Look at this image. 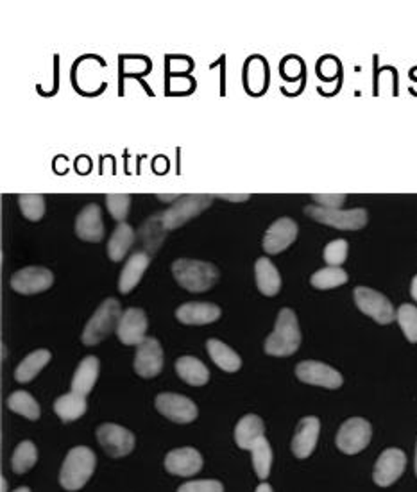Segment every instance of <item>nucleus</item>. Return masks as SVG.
Instances as JSON below:
<instances>
[{
    "mask_svg": "<svg viewBox=\"0 0 417 492\" xmlns=\"http://www.w3.org/2000/svg\"><path fill=\"white\" fill-rule=\"evenodd\" d=\"M301 346V330L294 310L283 308L278 313L276 328L265 340V353L271 357H291Z\"/></svg>",
    "mask_w": 417,
    "mask_h": 492,
    "instance_id": "obj_1",
    "label": "nucleus"
},
{
    "mask_svg": "<svg viewBox=\"0 0 417 492\" xmlns=\"http://www.w3.org/2000/svg\"><path fill=\"white\" fill-rule=\"evenodd\" d=\"M97 466L96 453L87 446H78L69 451L61 471L60 484L65 491H79L92 478Z\"/></svg>",
    "mask_w": 417,
    "mask_h": 492,
    "instance_id": "obj_2",
    "label": "nucleus"
},
{
    "mask_svg": "<svg viewBox=\"0 0 417 492\" xmlns=\"http://www.w3.org/2000/svg\"><path fill=\"white\" fill-rule=\"evenodd\" d=\"M172 274L189 292H207L218 282L217 267L199 260H176L172 264Z\"/></svg>",
    "mask_w": 417,
    "mask_h": 492,
    "instance_id": "obj_3",
    "label": "nucleus"
},
{
    "mask_svg": "<svg viewBox=\"0 0 417 492\" xmlns=\"http://www.w3.org/2000/svg\"><path fill=\"white\" fill-rule=\"evenodd\" d=\"M122 319V306L116 299L109 297L97 308L94 317L88 320L81 340L85 346H97L107 339L116 328Z\"/></svg>",
    "mask_w": 417,
    "mask_h": 492,
    "instance_id": "obj_4",
    "label": "nucleus"
},
{
    "mask_svg": "<svg viewBox=\"0 0 417 492\" xmlns=\"http://www.w3.org/2000/svg\"><path fill=\"white\" fill-rule=\"evenodd\" d=\"M305 213L320 224L344 229V231H357L367 224V211L364 208L329 209L322 206H307Z\"/></svg>",
    "mask_w": 417,
    "mask_h": 492,
    "instance_id": "obj_5",
    "label": "nucleus"
},
{
    "mask_svg": "<svg viewBox=\"0 0 417 492\" xmlns=\"http://www.w3.org/2000/svg\"><path fill=\"white\" fill-rule=\"evenodd\" d=\"M213 197L215 196L209 194H189L181 197L167 211H162L165 229H178L196 215L208 209L213 202Z\"/></svg>",
    "mask_w": 417,
    "mask_h": 492,
    "instance_id": "obj_6",
    "label": "nucleus"
},
{
    "mask_svg": "<svg viewBox=\"0 0 417 492\" xmlns=\"http://www.w3.org/2000/svg\"><path fill=\"white\" fill-rule=\"evenodd\" d=\"M373 437V428L369 421L362 417L348 419L337 433V448L346 455H357L364 451Z\"/></svg>",
    "mask_w": 417,
    "mask_h": 492,
    "instance_id": "obj_7",
    "label": "nucleus"
},
{
    "mask_svg": "<svg viewBox=\"0 0 417 492\" xmlns=\"http://www.w3.org/2000/svg\"><path fill=\"white\" fill-rule=\"evenodd\" d=\"M355 302L358 310L366 315H369L378 324H391L396 319L394 306L391 301L380 292L367 289V287H357L355 289Z\"/></svg>",
    "mask_w": 417,
    "mask_h": 492,
    "instance_id": "obj_8",
    "label": "nucleus"
},
{
    "mask_svg": "<svg viewBox=\"0 0 417 492\" xmlns=\"http://www.w3.org/2000/svg\"><path fill=\"white\" fill-rule=\"evenodd\" d=\"M97 441L111 459L127 457L136 444L134 435L127 428L111 422H106L97 428Z\"/></svg>",
    "mask_w": 417,
    "mask_h": 492,
    "instance_id": "obj_9",
    "label": "nucleus"
},
{
    "mask_svg": "<svg viewBox=\"0 0 417 492\" xmlns=\"http://www.w3.org/2000/svg\"><path fill=\"white\" fill-rule=\"evenodd\" d=\"M156 408L162 415H165L169 421H174L178 424H189L196 421L199 413L198 404L187 395H180V394H160L156 397Z\"/></svg>",
    "mask_w": 417,
    "mask_h": 492,
    "instance_id": "obj_10",
    "label": "nucleus"
},
{
    "mask_svg": "<svg viewBox=\"0 0 417 492\" xmlns=\"http://www.w3.org/2000/svg\"><path fill=\"white\" fill-rule=\"evenodd\" d=\"M405 468H407L405 453L398 448H389L378 457L373 480L378 487H389L394 482H398V478H402Z\"/></svg>",
    "mask_w": 417,
    "mask_h": 492,
    "instance_id": "obj_11",
    "label": "nucleus"
},
{
    "mask_svg": "<svg viewBox=\"0 0 417 492\" xmlns=\"http://www.w3.org/2000/svg\"><path fill=\"white\" fill-rule=\"evenodd\" d=\"M54 274L45 267H25L11 278V289L22 295L40 294L52 287Z\"/></svg>",
    "mask_w": 417,
    "mask_h": 492,
    "instance_id": "obj_12",
    "label": "nucleus"
},
{
    "mask_svg": "<svg viewBox=\"0 0 417 492\" xmlns=\"http://www.w3.org/2000/svg\"><path fill=\"white\" fill-rule=\"evenodd\" d=\"M134 371L140 378H154L163 369V349L154 337H147L140 346H136Z\"/></svg>",
    "mask_w": 417,
    "mask_h": 492,
    "instance_id": "obj_13",
    "label": "nucleus"
},
{
    "mask_svg": "<svg viewBox=\"0 0 417 492\" xmlns=\"http://www.w3.org/2000/svg\"><path fill=\"white\" fill-rule=\"evenodd\" d=\"M296 376L303 382V384H309V385H315V387H324V389H338L342 387V375L322 364V362H315V360H307V362H301L298 367H296Z\"/></svg>",
    "mask_w": 417,
    "mask_h": 492,
    "instance_id": "obj_14",
    "label": "nucleus"
},
{
    "mask_svg": "<svg viewBox=\"0 0 417 492\" xmlns=\"http://www.w3.org/2000/svg\"><path fill=\"white\" fill-rule=\"evenodd\" d=\"M147 328H149V322H147L145 311L140 308H127L122 313V319L116 328V335H118V340L125 346H140L147 339L145 337Z\"/></svg>",
    "mask_w": 417,
    "mask_h": 492,
    "instance_id": "obj_15",
    "label": "nucleus"
},
{
    "mask_svg": "<svg viewBox=\"0 0 417 492\" xmlns=\"http://www.w3.org/2000/svg\"><path fill=\"white\" fill-rule=\"evenodd\" d=\"M165 469L176 477H194L203 469V457L194 448H178L167 453Z\"/></svg>",
    "mask_w": 417,
    "mask_h": 492,
    "instance_id": "obj_16",
    "label": "nucleus"
},
{
    "mask_svg": "<svg viewBox=\"0 0 417 492\" xmlns=\"http://www.w3.org/2000/svg\"><path fill=\"white\" fill-rule=\"evenodd\" d=\"M298 238V224L289 218H278L264 237V251L269 255H280Z\"/></svg>",
    "mask_w": 417,
    "mask_h": 492,
    "instance_id": "obj_17",
    "label": "nucleus"
},
{
    "mask_svg": "<svg viewBox=\"0 0 417 492\" xmlns=\"http://www.w3.org/2000/svg\"><path fill=\"white\" fill-rule=\"evenodd\" d=\"M76 235L85 242H101L105 238L103 213L97 204H88L76 220Z\"/></svg>",
    "mask_w": 417,
    "mask_h": 492,
    "instance_id": "obj_18",
    "label": "nucleus"
},
{
    "mask_svg": "<svg viewBox=\"0 0 417 492\" xmlns=\"http://www.w3.org/2000/svg\"><path fill=\"white\" fill-rule=\"evenodd\" d=\"M319 432H320V422L317 417H305L300 421L296 435L292 439V453L298 459H309L317 446L319 441Z\"/></svg>",
    "mask_w": 417,
    "mask_h": 492,
    "instance_id": "obj_19",
    "label": "nucleus"
},
{
    "mask_svg": "<svg viewBox=\"0 0 417 492\" xmlns=\"http://www.w3.org/2000/svg\"><path fill=\"white\" fill-rule=\"evenodd\" d=\"M176 317L183 324L203 326L220 317V308L213 302H185L176 310Z\"/></svg>",
    "mask_w": 417,
    "mask_h": 492,
    "instance_id": "obj_20",
    "label": "nucleus"
},
{
    "mask_svg": "<svg viewBox=\"0 0 417 492\" xmlns=\"http://www.w3.org/2000/svg\"><path fill=\"white\" fill-rule=\"evenodd\" d=\"M149 264H151V256L145 251H136L134 255H131L125 267L122 269V274L118 280V291L122 294H129L140 283Z\"/></svg>",
    "mask_w": 417,
    "mask_h": 492,
    "instance_id": "obj_21",
    "label": "nucleus"
},
{
    "mask_svg": "<svg viewBox=\"0 0 417 492\" xmlns=\"http://www.w3.org/2000/svg\"><path fill=\"white\" fill-rule=\"evenodd\" d=\"M265 433V424L264 421L255 415V413H249V415H244L236 426H235V442L240 450H251L255 446V442Z\"/></svg>",
    "mask_w": 417,
    "mask_h": 492,
    "instance_id": "obj_22",
    "label": "nucleus"
},
{
    "mask_svg": "<svg viewBox=\"0 0 417 492\" xmlns=\"http://www.w3.org/2000/svg\"><path fill=\"white\" fill-rule=\"evenodd\" d=\"M99 378V358L97 357H87L78 366L74 378H72V393L87 394L92 393Z\"/></svg>",
    "mask_w": 417,
    "mask_h": 492,
    "instance_id": "obj_23",
    "label": "nucleus"
},
{
    "mask_svg": "<svg viewBox=\"0 0 417 492\" xmlns=\"http://www.w3.org/2000/svg\"><path fill=\"white\" fill-rule=\"evenodd\" d=\"M176 373L185 384H189L192 387H203L208 384V367L194 357H181L176 362Z\"/></svg>",
    "mask_w": 417,
    "mask_h": 492,
    "instance_id": "obj_24",
    "label": "nucleus"
},
{
    "mask_svg": "<svg viewBox=\"0 0 417 492\" xmlns=\"http://www.w3.org/2000/svg\"><path fill=\"white\" fill-rule=\"evenodd\" d=\"M87 406V395L78 393L63 394L54 401V412L63 422H72L83 417Z\"/></svg>",
    "mask_w": 417,
    "mask_h": 492,
    "instance_id": "obj_25",
    "label": "nucleus"
},
{
    "mask_svg": "<svg viewBox=\"0 0 417 492\" xmlns=\"http://www.w3.org/2000/svg\"><path fill=\"white\" fill-rule=\"evenodd\" d=\"M134 231L129 224L125 222H118V226L115 227L109 242H107V256L113 260V262H120L124 260V256L129 253V249L133 247L134 244Z\"/></svg>",
    "mask_w": 417,
    "mask_h": 492,
    "instance_id": "obj_26",
    "label": "nucleus"
},
{
    "mask_svg": "<svg viewBox=\"0 0 417 492\" xmlns=\"http://www.w3.org/2000/svg\"><path fill=\"white\" fill-rule=\"evenodd\" d=\"M255 274H256V285L262 294L273 297L280 292L282 278H280L278 269L273 265V262L269 258H260L256 262Z\"/></svg>",
    "mask_w": 417,
    "mask_h": 492,
    "instance_id": "obj_27",
    "label": "nucleus"
},
{
    "mask_svg": "<svg viewBox=\"0 0 417 492\" xmlns=\"http://www.w3.org/2000/svg\"><path fill=\"white\" fill-rule=\"evenodd\" d=\"M165 226H163V217L162 213H156L153 217H149L142 227H140V238L145 246V253L147 255H156L158 249L162 247L163 240H165Z\"/></svg>",
    "mask_w": 417,
    "mask_h": 492,
    "instance_id": "obj_28",
    "label": "nucleus"
},
{
    "mask_svg": "<svg viewBox=\"0 0 417 492\" xmlns=\"http://www.w3.org/2000/svg\"><path fill=\"white\" fill-rule=\"evenodd\" d=\"M208 348L209 358L217 364V367H220L226 373H236L242 367V358L224 342L217 340V339H209L207 342Z\"/></svg>",
    "mask_w": 417,
    "mask_h": 492,
    "instance_id": "obj_29",
    "label": "nucleus"
},
{
    "mask_svg": "<svg viewBox=\"0 0 417 492\" xmlns=\"http://www.w3.org/2000/svg\"><path fill=\"white\" fill-rule=\"evenodd\" d=\"M51 362V351L47 349H38L34 353H31L29 357H25L16 371H14V378L18 384H29L31 380L36 378V375Z\"/></svg>",
    "mask_w": 417,
    "mask_h": 492,
    "instance_id": "obj_30",
    "label": "nucleus"
},
{
    "mask_svg": "<svg viewBox=\"0 0 417 492\" xmlns=\"http://www.w3.org/2000/svg\"><path fill=\"white\" fill-rule=\"evenodd\" d=\"M251 451V459H253V468L255 473L260 480L269 478L271 473V466H273V448L269 444V441L265 437L258 439L255 442V446L249 450Z\"/></svg>",
    "mask_w": 417,
    "mask_h": 492,
    "instance_id": "obj_31",
    "label": "nucleus"
},
{
    "mask_svg": "<svg viewBox=\"0 0 417 492\" xmlns=\"http://www.w3.org/2000/svg\"><path fill=\"white\" fill-rule=\"evenodd\" d=\"M36 462H38V450H36L34 442H31V441L20 442L11 457V468L16 475H23V473L31 471Z\"/></svg>",
    "mask_w": 417,
    "mask_h": 492,
    "instance_id": "obj_32",
    "label": "nucleus"
},
{
    "mask_svg": "<svg viewBox=\"0 0 417 492\" xmlns=\"http://www.w3.org/2000/svg\"><path fill=\"white\" fill-rule=\"evenodd\" d=\"M7 406L11 412L29 419V421H36L40 419V404L38 401L29 393L23 391H16L7 397Z\"/></svg>",
    "mask_w": 417,
    "mask_h": 492,
    "instance_id": "obj_33",
    "label": "nucleus"
},
{
    "mask_svg": "<svg viewBox=\"0 0 417 492\" xmlns=\"http://www.w3.org/2000/svg\"><path fill=\"white\" fill-rule=\"evenodd\" d=\"M310 283L319 291H329L348 283V274L340 267H324L313 274Z\"/></svg>",
    "mask_w": 417,
    "mask_h": 492,
    "instance_id": "obj_34",
    "label": "nucleus"
},
{
    "mask_svg": "<svg viewBox=\"0 0 417 492\" xmlns=\"http://www.w3.org/2000/svg\"><path fill=\"white\" fill-rule=\"evenodd\" d=\"M20 211L25 218L38 222L45 215V199L40 194H22L18 197Z\"/></svg>",
    "mask_w": 417,
    "mask_h": 492,
    "instance_id": "obj_35",
    "label": "nucleus"
},
{
    "mask_svg": "<svg viewBox=\"0 0 417 492\" xmlns=\"http://www.w3.org/2000/svg\"><path fill=\"white\" fill-rule=\"evenodd\" d=\"M396 319L409 342H417V308L412 304H402L396 311Z\"/></svg>",
    "mask_w": 417,
    "mask_h": 492,
    "instance_id": "obj_36",
    "label": "nucleus"
},
{
    "mask_svg": "<svg viewBox=\"0 0 417 492\" xmlns=\"http://www.w3.org/2000/svg\"><path fill=\"white\" fill-rule=\"evenodd\" d=\"M348 258V242L346 240H333L324 249V262L328 267H340Z\"/></svg>",
    "mask_w": 417,
    "mask_h": 492,
    "instance_id": "obj_37",
    "label": "nucleus"
},
{
    "mask_svg": "<svg viewBox=\"0 0 417 492\" xmlns=\"http://www.w3.org/2000/svg\"><path fill=\"white\" fill-rule=\"evenodd\" d=\"M106 204H107L109 213L118 222H124V218L127 217V211H129L131 197L127 196V194H109V196H106Z\"/></svg>",
    "mask_w": 417,
    "mask_h": 492,
    "instance_id": "obj_38",
    "label": "nucleus"
},
{
    "mask_svg": "<svg viewBox=\"0 0 417 492\" xmlns=\"http://www.w3.org/2000/svg\"><path fill=\"white\" fill-rule=\"evenodd\" d=\"M178 492H224V486L218 480H194L183 484Z\"/></svg>",
    "mask_w": 417,
    "mask_h": 492,
    "instance_id": "obj_39",
    "label": "nucleus"
},
{
    "mask_svg": "<svg viewBox=\"0 0 417 492\" xmlns=\"http://www.w3.org/2000/svg\"><path fill=\"white\" fill-rule=\"evenodd\" d=\"M312 199L319 206L329 209H340V206L346 202L344 194H313Z\"/></svg>",
    "mask_w": 417,
    "mask_h": 492,
    "instance_id": "obj_40",
    "label": "nucleus"
},
{
    "mask_svg": "<svg viewBox=\"0 0 417 492\" xmlns=\"http://www.w3.org/2000/svg\"><path fill=\"white\" fill-rule=\"evenodd\" d=\"M218 199H224V200H231V202H244L249 199V194H218Z\"/></svg>",
    "mask_w": 417,
    "mask_h": 492,
    "instance_id": "obj_41",
    "label": "nucleus"
},
{
    "mask_svg": "<svg viewBox=\"0 0 417 492\" xmlns=\"http://www.w3.org/2000/svg\"><path fill=\"white\" fill-rule=\"evenodd\" d=\"M181 197H183L181 194H160L158 199L163 202H178Z\"/></svg>",
    "mask_w": 417,
    "mask_h": 492,
    "instance_id": "obj_42",
    "label": "nucleus"
},
{
    "mask_svg": "<svg viewBox=\"0 0 417 492\" xmlns=\"http://www.w3.org/2000/svg\"><path fill=\"white\" fill-rule=\"evenodd\" d=\"M255 492H273V487H271L269 484H265V482H264V484H260V486L256 487V491Z\"/></svg>",
    "mask_w": 417,
    "mask_h": 492,
    "instance_id": "obj_43",
    "label": "nucleus"
},
{
    "mask_svg": "<svg viewBox=\"0 0 417 492\" xmlns=\"http://www.w3.org/2000/svg\"><path fill=\"white\" fill-rule=\"evenodd\" d=\"M411 294H412V297L416 299L417 301V276L412 280V287H411Z\"/></svg>",
    "mask_w": 417,
    "mask_h": 492,
    "instance_id": "obj_44",
    "label": "nucleus"
},
{
    "mask_svg": "<svg viewBox=\"0 0 417 492\" xmlns=\"http://www.w3.org/2000/svg\"><path fill=\"white\" fill-rule=\"evenodd\" d=\"M0 491L7 492V482H5V478L0 480Z\"/></svg>",
    "mask_w": 417,
    "mask_h": 492,
    "instance_id": "obj_45",
    "label": "nucleus"
},
{
    "mask_svg": "<svg viewBox=\"0 0 417 492\" xmlns=\"http://www.w3.org/2000/svg\"><path fill=\"white\" fill-rule=\"evenodd\" d=\"M13 492H31V489H29V487H18L16 491H13Z\"/></svg>",
    "mask_w": 417,
    "mask_h": 492,
    "instance_id": "obj_46",
    "label": "nucleus"
},
{
    "mask_svg": "<svg viewBox=\"0 0 417 492\" xmlns=\"http://www.w3.org/2000/svg\"><path fill=\"white\" fill-rule=\"evenodd\" d=\"M416 475H417V450H416Z\"/></svg>",
    "mask_w": 417,
    "mask_h": 492,
    "instance_id": "obj_47",
    "label": "nucleus"
}]
</instances>
